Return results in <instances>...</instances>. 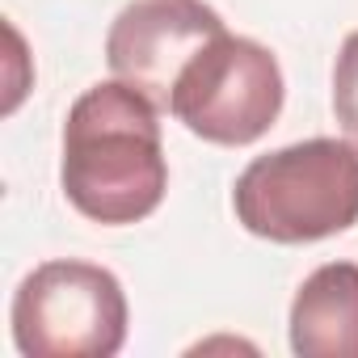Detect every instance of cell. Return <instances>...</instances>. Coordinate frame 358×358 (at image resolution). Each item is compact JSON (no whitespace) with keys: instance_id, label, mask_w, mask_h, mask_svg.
<instances>
[{"instance_id":"obj_1","label":"cell","mask_w":358,"mask_h":358,"mask_svg":"<svg viewBox=\"0 0 358 358\" xmlns=\"http://www.w3.org/2000/svg\"><path fill=\"white\" fill-rule=\"evenodd\" d=\"M59 186L93 224L122 228L148 220L169 190L160 106L127 80L85 89L64 122Z\"/></svg>"},{"instance_id":"obj_2","label":"cell","mask_w":358,"mask_h":358,"mask_svg":"<svg viewBox=\"0 0 358 358\" xmlns=\"http://www.w3.org/2000/svg\"><path fill=\"white\" fill-rule=\"evenodd\" d=\"M245 232L270 245H312L358 224V148L303 139L245 164L232 190Z\"/></svg>"},{"instance_id":"obj_3","label":"cell","mask_w":358,"mask_h":358,"mask_svg":"<svg viewBox=\"0 0 358 358\" xmlns=\"http://www.w3.org/2000/svg\"><path fill=\"white\" fill-rule=\"evenodd\" d=\"M127 320L122 282L93 262H43L13 295V345L22 358H114Z\"/></svg>"},{"instance_id":"obj_4","label":"cell","mask_w":358,"mask_h":358,"mask_svg":"<svg viewBox=\"0 0 358 358\" xmlns=\"http://www.w3.org/2000/svg\"><path fill=\"white\" fill-rule=\"evenodd\" d=\"M282 97L287 85L270 47L224 30L177 76L169 114L207 143L245 148L278 122Z\"/></svg>"},{"instance_id":"obj_5","label":"cell","mask_w":358,"mask_h":358,"mask_svg":"<svg viewBox=\"0 0 358 358\" xmlns=\"http://www.w3.org/2000/svg\"><path fill=\"white\" fill-rule=\"evenodd\" d=\"M224 30V17L207 0H131L110 22L106 59L114 80H127L169 110L177 76Z\"/></svg>"},{"instance_id":"obj_6","label":"cell","mask_w":358,"mask_h":358,"mask_svg":"<svg viewBox=\"0 0 358 358\" xmlns=\"http://www.w3.org/2000/svg\"><path fill=\"white\" fill-rule=\"evenodd\" d=\"M291 350L299 358H358V266L324 262L291 299Z\"/></svg>"},{"instance_id":"obj_7","label":"cell","mask_w":358,"mask_h":358,"mask_svg":"<svg viewBox=\"0 0 358 358\" xmlns=\"http://www.w3.org/2000/svg\"><path fill=\"white\" fill-rule=\"evenodd\" d=\"M333 114H337V127L358 143V30L345 34L333 64Z\"/></svg>"}]
</instances>
